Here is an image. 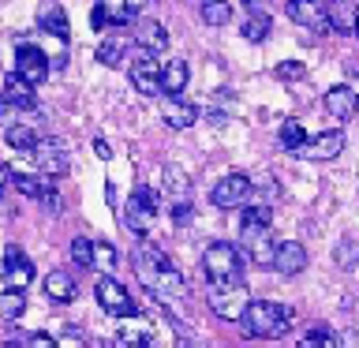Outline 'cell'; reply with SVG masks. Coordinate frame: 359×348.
Listing matches in <instances>:
<instances>
[{"label": "cell", "mask_w": 359, "mask_h": 348, "mask_svg": "<svg viewBox=\"0 0 359 348\" xmlns=\"http://www.w3.org/2000/svg\"><path fill=\"white\" fill-rule=\"evenodd\" d=\"M131 266H135V274H139L142 288L154 292V300L161 303V307H172V303H180V300L187 296V281H184V274H180V269L172 266V258H168L157 243H146V240L135 243Z\"/></svg>", "instance_id": "cell-1"}, {"label": "cell", "mask_w": 359, "mask_h": 348, "mask_svg": "<svg viewBox=\"0 0 359 348\" xmlns=\"http://www.w3.org/2000/svg\"><path fill=\"white\" fill-rule=\"evenodd\" d=\"M240 326L247 337H258V341H273V337H285L292 326V311L280 307V303L269 300H251L247 311L240 314Z\"/></svg>", "instance_id": "cell-2"}, {"label": "cell", "mask_w": 359, "mask_h": 348, "mask_svg": "<svg viewBox=\"0 0 359 348\" xmlns=\"http://www.w3.org/2000/svg\"><path fill=\"white\" fill-rule=\"evenodd\" d=\"M243 255L236 251V243H210L202 251V274H206V285H224V281H240V266Z\"/></svg>", "instance_id": "cell-3"}, {"label": "cell", "mask_w": 359, "mask_h": 348, "mask_svg": "<svg viewBox=\"0 0 359 348\" xmlns=\"http://www.w3.org/2000/svg\"><path fill=\"white\" fill-rule=\"evenodd\" d=\"M206 300H210L213 314H221V319H229V322H240V314L247 311V303H251L243 277L240 281H224V285H210Z\"/></svg>", "instance_id": "cell-4"}, {"label": "cell", "mask_w": 359, "mask_h": 348, "mask_svg": "<svg viewBox=\"0 0 359 348\" xmlns=\"http://www.w3.org/2000/svg\"><path fill=\"white\" fill-rule=\"evenodd\" d=\"M157 218V191L154 187H135L128 202H123V225H128L131 232H146Z\"/></svg>", "instance_id": "cell-5"}, {"label": "cell", "mask_w": 359, "mask_h": 348, "mask_svg": "<svg viewBox=\"0 0 359 348\" xmlns=\"http://www.w3.org/2000/svg\"><path fill=\"white\" fill-rule=\"evenodd\" d=\"M94 296H97V303H101V311L116 314V319H135V314H139V307H135V300H131V292L123 288L116 277H109V274L97 277Z\"/></svg>", "instance_id": "cell-6"}, {"label": "cell", "mask_w": 359, "mask_h": 348, "mask_svg": "<svg viewBox=\"0 0 359 348\" xmlns=\"http://www.w3.org/2000/svg\"><path fill=\"white\" fill-rule=\"evenodd\" d=\"M131 86L139 90V94H161V60H157V53L142 49L139 56L131 60Z\"/></svg>", "instance_id": "cell-7"}, {"label": "cell", "mask_w": 359, "mask_h": 348, "mask_svg": "<svg viewBox=\"0 0 359 348\" xmlns=\"http://www.w3.org/2000/svg\"><path fill=\"white\" fill-rule=\"evenodd\" d=\"M243 251L251 255L255 266H273L277 240L269 232V225H243Z\"/></svg>", "instance_id": "cell-8"}, {"label": "cell", "mask_w": 359, "mask_h": 348, "mask_svg": "<svg viewBox=\"0 0 359 348\" xmlns=\"http://www.w3.org/2000/svg\"><path fill=\"white\" fill-rule=\"evenodd\" d=\"M135 19V4L131 0H94L90 8V27L94 30H109V27H123Z\"/></svg>", "instance_id": "cell-9"}, {"label": "cell", "mask_w": 359, "mask_h": 348, "mask_svg": "<svg viewBox=\"0 0 359 348\" xmlns=\"http://www.w3.org/2000/svg\"><path fill=\"white\" fill-rule=\"evenodd\" d=\"M247 191H251V180H247L243 173H229V176H221L217 184H213L210 199H213L217 210H236V206H243Z\"/></svg>", "instance_id": "cell-10"}, {"label": "cell", "mask_w": 359, "mask_h": 348, "mask_svg": "<svg viewBox=\"0 0 359 348\" xmlns=\"http://www.w3.org/2000/svg\"><path fill=\"white\" fill-rule=\"evenodd\" d=\"M288 19L296 27H307L314 34H325L330 30V11L322 8V0H288Z\"/></svg>", "instance_id": "cell-11"}, {"label": "cell", "mask_w": 359, "mask_h": 348, "mask_svg": "<svg viewBox=\"0 0 359 348\" xmlns=\"http://www.w3.org/2000/svg\"><path fill=\"white\" fill-rule=\"evenodd\" d=\"M49 67H53V64H49V56H45L38 45H27V41H22L19 49H15V72L27 79V83H34V86L45 83Z\"/></svg>", "instance_id": "cell-12"}, {"label": "cell", "mask_w": 359, "mask_h": 348, "mask_svg": "<svg viewBox=\"0 0 359 348\" xmlns=\"http://www.w3.org/2000/svg\"><path fill=\"white\" fill-rule=\"evenodd\" d=\"M341 150H344V131L333 128V131H322V135H314V139H307L296 154L307 157V161H333Z\"/></svg>", "instance_id": "cell-13"}, {"label": "cell", "mask_w": 359, "mask_h": 348, "mask_svg": "<svg viewBox=\"0 0 359 348\" xmlns=\"http://www.w3.org/2000/svg\"><path fill=\"white\" fill-rule=\"evenodd\" d=\"M34 161H38V168L45 176H64L67 173V146L60 139H38Z\"/></svg>", "instance_id": "cell-14"}, {"label": "cell", "mask_w": 359, "mask_h": 348, "mask_svg": "<svg viewBox=\"0 0 359 348\" xmlns=\"http://www.w3.org/2000/svg\"><path fill=\"white\" fill-rule=\"evenodd\" d=\"M0 274L8 277L11 288H27L30 281H34V266H30V258L22 255L15 243H8V247H4V266H0Z\"/></svg>", "instance_id": "cell-15"}, {"label": "cell", "mask_w": 359, "mask_h": 348, "mask_svg": "<svg viewBox=\"0 0 359 348\" xmlns=\"http://www.w3.org/2000/svg\"><path fill=\"white\" fill-rule=\"evenodd\" d=\"M322 105H325V112H330L337 123H348V120H355V112H359V94L352 86H333Z\"/></svg>", "instance_id": "cell-16"}, {"label": "cell", "mask_w": 359, "mask_h": 348, "mask_svg": "<svg viewBox=\"0 0 359 348\" xmlns=\"http://www.w3.org/2000/svg\"><path fill=\"white\" fill-rule=\"evenodd\" d=\"M303 266H307V251L299 247V240H285V243H277L273 269H277L280 277H296Z\"/></svg>", "instance_id": "cell-17"}, {"label": "cell", "mask_w": 359, "mask_h": 348, "mask_svg": "<svg viewBox=\"0 0 359 348\" xmlns=\"http://www.w3.org/2000/svg\"><path fill=\"white\" fill-rule=\"evenodd\" d=\"M161 116H165L168 128L184 131V128H191V123L198 120V109L187 105V101H180V94H168V98L161 101Z\"/></svg>", "instance_id": "cell-18"}, {"label": "cell", "mask_w": 359, "mask_h": 348, "mask_svg": "<svg viewBox=\"0 0 359 348\" xmlns=\"http://www.w3.org/2000/svg\"><path fill=\"white\" fill-rule=\"evenodd\" d=\"M0 94L8 98L11 109H34V105H38V98H34V83H27L19 72H11L4 79V90H0Z\"/></svg>", "instance_id": "cell-19"}, {"label": "cell", "mask_w": 359, "mask_h": 348, "mask_svg": "<svg viewBox=\"0 0 359 348\" xmlns=\"http://www.w3.org/2000/svg\"><path fill=\"white\" fill-rule=\"evenodd\" d=\"M135 41H139V49L165 53L168 49V30L157 19H139V27H135Z\"/></svg>", "instance_id": "cell-20"}, {"label": "cell", "mask_w": 359, "mask_h": 348, "mask_svg": "<svg viewBox=\"0 0 359 348\" xmlns=\"http://www.w3.org/2000/svg\"><path fill=\"white\" fill-rule=\"evenodd\" d=\"M45 296H49L53 303H72L75 300V277L64 274V269L45 274Z\"/></svg>", "instance_id": "cell-21"}, {"label": "cell", "mask_w": 359, "mask_h": 348, "mask_svg": "<svg viewBox=\"0 0 359 348\" xmlns=\"http://www.w3.org/2000/svg\"><path fill=\"white\" fill-rule=\"evenodd\" d=\"M187 79H191V72H187V64L180 60V56L161 67V90H165V94H184Z\"/></svg>", "instance_id": "cell-22"}, {"label": "cell", "mask_w": 359, "mask_h": 348, "mask_svg": "<svg viewBox=\"0 0 359 348\" xmlns=\"http://www.w3.org/2000/svg\"><path fill=\"white\" fill-rule=\"evenodd\" d=\"M4 142L11 146V150H19V154H34V146H38V131H34L30 123H11V128L4 131Z\"/></svg>", "instance_id": "cell-23"}, {"label": "cell", "mask_w": 359, "mask_h": 348, "mask_svg": "<svg viewBox=\"0 0 359 348\" xmlns=\"http://www.w3.org/2000/svg\"><path fill=\"white\" fill-rule=\"evenodd\" d=\"M38 22H41V30H49L53 38H67V15H64V8L60 4H41L38 11Z\"/></svg>", "instance_id": "cell-24"}, {"label": "cell", "mask_w": 359, "mask_h": 348, "mask_svg": "<svg viewBox=\"0 0 359 348\" xmlns=\"http://www.w3.org/2000/svg\"><path fill=\"white\" fill-rule=\"evenodd\" d=\"M123 56H128V38H105L97 45V60L105 64V67H120L123 64Z\"/></svg>", "instance_id": "cell-25"}, {"label": "cell", "mask_w": 359, "mask_h": 348, "mask_svg": "<svg viewBox=\"0 0 359 348\" xmlns=\"http://www.w3.org/2000/svg\"><path fill=\"white\" fill-rule=\"evenodd\" d=\"M269 27H273V19H269L266 15V11H251V15H247V22H243V27H240V34H243V38L247 41H266L269 38Z\"/></svg>", "instance_id": "cell-26"}, {"label": "cell", "mask_w": 359, "mask_h": 348, "mask_svg": "<svg viewBox=\"0 0 359 348\" xmlns=\"http://www.w3.org/2000/svg\"><path fill=\"white\" fill-rule=\"evenodd\" d=\"M22 311H27V296H22V288H8L4 296H0V322L19 319Z\"/></svg>", "instance_id": "cell-27"}, {"label": "cell", "mask_w": 359, "mask_h": 348, "mask_svg": "<svg viewBox=\"0 0 359 348\" xmlns=\"http://www.w3.org/2000/svg\"><path fill=\"white\" fill-rule=\"evenodd\" d=\"M232 19V8L224 0H202V22L206 27H224Z\"/></svg>", "instance_id": "cell-28"}, {"label": "cell", "mask_w": 359, "mask_h": 348, "mask_svg": "<svg viewBox=\"0 0 359 348\" xmlns=\"http://www.w3.org/2000/svg\"><path fill=\"white\" fill-rule=\"evenodd\" d=\"M303 142H307V128H303L299 120H285V123H280V146H285V150L296 154Z\"/></svg>", "instance_id": "cell-29"}, {"label": "cell", "mask_w": 359, "mask_h": 348, "mask_svg": "<svg viewBox=\"0 0 359 348\" xmlns=\"http://www.w3.org/2000/svg\"><path fill=\"white\" fill-rule=\"evenodd\" d=\"M154 341V330L150 326H128V330H120L116 337H112V344H150Z\"/></svg>", "instance_id": "cell-30"}, {"label": "cell", "mask_w": 359, "mask_h": 348, "mask_svg": "<svg viewBox=\"0 0 359 348\" xmlns=\"http://www.w3.org/2000/svg\"><path fill=\"white\" fill-rule=\"evenodd\" d=\"M72 258H75V266H94V240L90 236H75L72 240Z\"/></svg>", "instance_id": "cell-31"}, {"label": "cell", "mask_w": 359, "mask_h": 348, "mask_svg": "<svg viewBox=\"0 0 359 348\" xmlns=\"http://www.w3.org/2000/svg\"><path fill=\"white\" fill-rule=\"evenodd\" d=\"M112 266H116V247L105 243V240H94V269H101V274H109Z\"/></svg>", "instance_id": "cell-32"}, {"label": "cell", "mask_w": 359, "mask_h": 348, "mask_svg": "<svg viewBox=\"0 0 359 348\" xmlns=\"http://www.w3.org/2000/svg\"><path fill=\"white\" fill-rule=\"evenodd\" d=\"M243 225H273V206H266V202L247 206L243 210Z\"/></svg>", "instance_id": "cell-33"}, {"label": "cell", "mask_w": 359, "mask_h": 348, "mask_svg": "<svg viewBox=\"0 0 359 348\" xmlns=\"http://www.w3.org/2000/svg\"><path fill=\"white\" fill-rule=\"evenodd\" d=\"M337 337H333V330L330 326H314V330H307L299 337V344H307V348H314V344H333Z\"/></svg>", "instance_id": "cell-34"}, {"label": "cell", "mask_w": 359, "mask_h": 348, "mask_svg": "<svg viewBox=\"0 0 359 348\" xmlns=\"http://www.w3.org/2000/svg\"><path fill=\"white\" fill-rule=\"evenodd\" d=\"M273 75L280 79V83H299V79L307 75V72H303V64H299V60H285V64H277V67H273Z\"/></svg>", "instance_id": "cell-35"}, {"label": "cell", "mask_w": 359, "mask_h": 348, "mask_svg": "<svg viewBox=\"0 0 359 348\" xmlns=\"http://www.w3.org/2000/svg\"><path fill=\"white\" fill-rule=\"evenodd\" d=\"M352 258H359V243H352V240H344L341 247H337V262H341L344 269H352Z\"/></svg>", "instance_id": "cell-36"}, {"label": "cell", "mask_w": 359, "mask_h": 348, "mask_svg": "<svg viewBox=\"0 0 359 348\" xmlns=\"http://www.w3.org/2000/svg\"><path fill=\"white\" fill-rule=\"evenodd\" d=\"M22 344H38V348H49V344H56V337H49V333H27V337H19Z\"/></svg>", "instance_id": "cell-37"}, {"label": "cell", "mask_w": 359, "mask_h": 348, "mask_svg": "<svg viewBox=\"0 0 359 348\" xmlns=\"http://www.w3.org/2000/svg\"><path fill=\"white\" fill-rule=\"evenodd\" d=\"M172 221H176V225H187V221H191V206H187V202H180V199H176V206H172Z\"/></svg>", "instance_id": "cell-38"}, {"label": "cell", "mask_w": 359, "mask_h": 348, "mask_svg": "<svg viewBox=\"0 0 359 348\" xmlns=\"http://www.w3.org/2000/svg\"><path fill=\"white\" fill-rule=\"evenodd\" d=\"M168 187H172L176 195H184V191H187V180H184V173H168Z\"/></svg>", "instance_id": "cell-39"}, {"label": "cell", "mask_w": 359, "mask_h": 348, "mask_svg": "<svg viewBox=\"0 0 359 348\" xmlns=\"http://www.w3.org/2000/svg\"><path fill=\"white\" fill-rule=\"evenodd\" d=\"M11 176H15V173H11L8 165H0V199L8 195V187H11Z\"/></svg>", "instance_id": "cell-40"}, {"label": "cell", "mask_w": 359, "mask_h": 348, "mask_svg": "<svg viewBox=\"0 0 359 348\" xmlns=\"http://www.w3.org/2000/svg\"><path fill=\"white\" fill-rule=\"evenodd\" d=\"M94 154L101 157V161H109V157H112V146H109L105 139H94Z\"/></svg>", "instance_id": "cell-41"}, {"label": "cell", "mask_w": 359, "mask_h": 348, "mask_svg": "<svg viewBox=\"0 0 359 348\" xmlns=\"http://www.w3.org/2000/svg\"><path fill=\"white\" fill-rule=\"evenodd\" d=\"M243 8H247V11H266L269 0H243Z\"/></svg>", "instance_id": "cell-42"}, {"label": "cell", "mask_w": 359, "mask_h": 348, "mask_svg": "<svg viewBox=\"0 0 359 348\" xmlns=\"http://www.w3.org/2000/svg\"><path fill=\"white\" fill-rule=\"evenodd\" d=\"M8 109H11V105H8V98L0 94V123H4V116H8Z\"/></svg>", "instance_id": "cell-43"}, {"label": "cell", "mask_w": 359, "mask_h": 348, "mask_svg": "<svg viewBox=\"0 0 359 348\" xmlns=\"http://www.w3.org/2000/svg\"><path fill=\"white\" fill-rule=\"evenodd\" d=\"M352 90H355V94H359V72H352Z\"/></svg>", "instance_id": "cell-44"}, {"label": "cell", "mask_w": 359, "mask_h": 348, "mask_svg": "<svg viewBox=\"0 0 359 348\" xmlns=\"http://www.w3.org/2000/svg\"><path fill=\"white\" fill-rule=\"evenodd\" d=\"M355 38H359V15H355Z\"/></svg>", "instance_id": "cell-45"}]
</instances>
